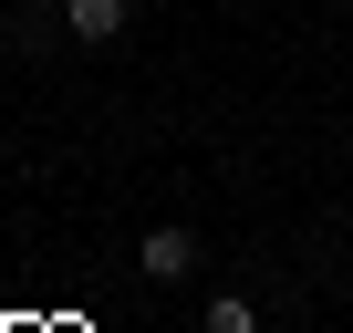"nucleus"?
<instances>
[{"instance_id": "f257e3e1", "label": "nucleus", "mask_w": 353, "mask_h": 333, "mask_svg": "<svg viewBox=\"0 0 353 333\" xmlns=\"http://www.w3.org/2000/svg\"><path fill=\"white\" fill-rule=\"evenodd\" d=\"M135 271H145V281H188V271H198V229H188V219H156V229L135 240Z\"/></svg>"}, {"instance_id": "f03ea898", "label": "nucleus", "mask_w": 353, "mask_h": 333, "mask_svg": "<svg viewBox=\"0 0 353 333\" xmlns=\"http://www.w3.org/2000/svg\"><path fill=\"white\" fill-rule=\"evenodd\" d=\"M63 32L73 42H125L135 32V0H63Z\"/></svg>"}, {"instance_id": "7ed1b4c3", "label": "nucleus", "mask_w": 353, "mask_h": 333, "mask_svg": "<svg viewBox=\"0 0 353 333\" xmlns=\"http://www.w3.org/2000/svg\"><path fill=\"white\" fill-rule=\"evenodd\" d=\"M208 333H260V312H250L239 292H219V302H208Z\"/></svg>"}]
</instances>
